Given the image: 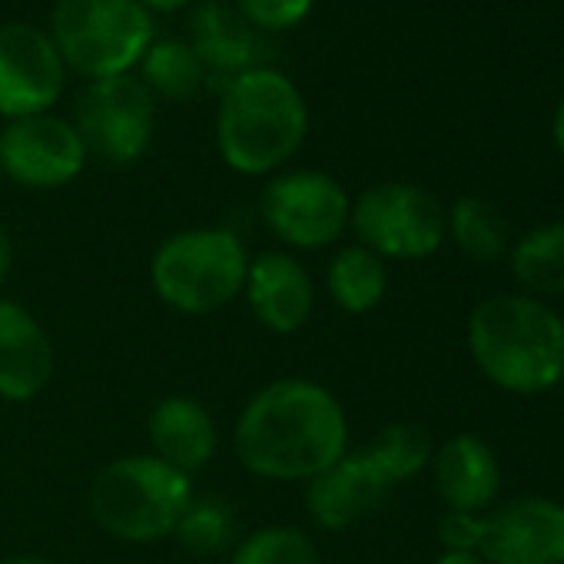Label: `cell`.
I'll use <instances>...</instances> for the list:
<instances>
[{"mask_svg": "<svg viewBox=\"0 0 564 564\" xmlns=\"http://www.w3.org/2000/svg\"><path fill=\"white\" fill-rule=\"evenodd\" d=\"M346 452L349 412L329 386L310 376L259 386L232 422V455L259 481L306 485Z\"/></svg>", "mask_w": 564, "mask_h": 564, "instance_id": "obj_1", "label": "cell"}, {"mask_svg": "<svg viewBox=\"0 0 564 564\" xmlns=\"http://www.w3.org/2000/svg\"><path fill=\"white\" fill-rule=\"evenodd\" d=\"M219 160L239 176H275L310 137V104L300 84L275 67H252L229 77L216 107Z\"/></svg>", "mask_w": 564, "mask_h": 564, "instance_id": "obj_2", "label": "cell"}, {"mask_svg": "<svg viewBox=\"0 0 564 564\" xmlns=\"http://www.w3.org/2000/svg\"><path fill=\"white\" fill-rule=\"evenodd\" d=\"M475 369L501 392L541 395L564 379V319L534 296L498 293L468 316Z\"/></svg>", "mask_w": 564, "mask_h": 564, "instance_id": "obj_3", "label": "cell"}, {"mask_svg": "<svg viewBox=\"0 0 564 564\" xmlns=\"http://www.w3.org/2000/svg\"><path fill=\"white\" fill-rule=\"evenodd\" d=\"M193 498V478L153 452L110 458L87 488L94 524L123 544H156L173 538Z\"/></svg>", "mask_w": 564, "mask_h": 564, "instance_id": "obj_4", "label": "cell"}, {"mask_svg": "<svg viewBox=\"0 0 564 564\" xmlns=\"http://www.w3.org/2000/svg\"><path fill=\"white\" fill-rule=\"evenodd\" d=\"M252 252L229 226L170 232L150 256V290L180 316H213L242 300Z\"/></svg>", "mask_w": 564, "mask_h": 564, "instance_id": "obj_5", "label": "cell"}, {"mask_svg": "<svg viewBox=\"0 0 564 564\" xmlns=\"http://www.w3.org/2000/svg\"><path fill=\"white\" fill-rule=\"evenodd\" d=\"M47 34L67 70L94 84L133 74L156 41V21L140 0H57Z\"/></svg>", "mask_w": 564, "mask_h": 564, "instance_id": "obj_6", "label": "cell"}, {"mask_svg": "<svg viewBox=\"0 0 564 564\" xmlns=\"http://www.w3.org/2000/svg\"><path fill=\"white\" fill-rule=\"evenodd\" d=\"M352 196L326 170L286 166L269 176L259 193L262 226L290 252H319L343 242L349 232Z\"/></svg>", "mask_w": 564, "mask_h": 564, "instance_id": "obj_7", "label": "cell"}, {"mask_svg": "<svg viewBox=\"0 0 564 564\" xmlns=\"http://www.w3.org/2000/svg\"><path fill=\"white\" fill-rule=\"evenodd\" d=\"M349 232L386 262H419L448 239L442 199L419 183H376L352 199Z\"/></svg>", "mask_w": 564, "mask_h": 564, "instance_id": "obj_8", "label": "cell"}, {"mask_svg": "<svg viewBox=\"0 0 564 564\" xmlns=\"http://www.w3.org/2000/svg\"><path fill=\"white\" fill-rule=\"evenodd\" d=\"M74 127L90 160L133 166L156 137V100L137 74L94 80L77 100Z\"/></svg>", "mask_w": 564, "mask_h": 564, "instance_id": "obj_9", "label": "cell"}, {"mask_svg": "<svg viewBox=\"0 0 564 564\" xmlns=\"http://www.w3.org/2000/svg\"><path fill=\"white\" fill-rule=\"evenodd\" d=\"M87 160V147L67 117L37 113L0 127V180L21 189H64L84 176Z\"/></svg>", "mask_w": 564, "mask_h": 564, "instance_id": "obj_10", "label": "cell"}, {"mask_svg": "<svg viewBox=\"0 0 564 564\" xmlns=\"http://www.w3.org/2000/svg\"><path fill=\"white\" fill-rule=\"evenodd\" d=\"M67 64L44 28L0 24V117L51 113L67 87Z\"/></svg>", "mask_w": 564, "mask_h": 564, "instance_id": "obj_11", "label": "cell"}, {"mask_svg": "<svg viewBox=\"0 0 564 564\" xmlns=\"http://www.w3.org/2000/svg\"><path fill=\"white\" fill-rule=\"evenodd\" d=\"M242 303L265 333L296 336L316 316L319 286L310 265L296 252L262 249L249 259Z\"/></svg>", "mask_w": 564, "mask_h": 564, "instance_id": "obj_12", "label": "cell"}, {"mask_svg": "<svg viewBox=\"0 0 564 564\" xmlns=\"http://www.w3.org/2000/svg\"><path fill=\"white\" fill-rule=\"evenodd\" d=\"M485 564H564V505L528 495L481 514Z\"/></svg>", "mask_w": 564, "mask_h": 564, "instance_id": "obj_13", "label": "cell"}, {"mask_svg": "<svg viewBox=\"0 0 564 564\" xmlns=\"http://www.w3.org/2000/svg\"><path fill=\"white\" fill-rule=\"evenodd\" d=\"M57 376V346L37 313L0 296V399L24 405L41 399Z\"/></svg>", "mask_w": 564, "mask_h": 564, "instance_id": "obj_14", "label": "cell"}, {"mask_svg": "<svg viewBox=\"0 0 564 564\" xmlns=\"http://www.w3.org/2000/svg\"><path fill=\"white\" fill-rule=\"evenodd\" d=\"M306 511L319 531H349L389 498V478L372 465L366 448L346 452L336 465L303 485Z\"/></svg>", "mask_w": 564, "mask_h": 564, "instance_id": "obj_15", "label": "cell"}, {"mask_svg": "<svg viewBox=\"0 0 564 564\" xmlns=\"http://www.w3.org/2000/svg\"><path fill=\"white\" fill-rule=\"evenodd\" d=\"M429 471L445 511L485 514L501 491V462L495 448L471 432H458L435 445Z\"/></svg>", "mask_w": 564, "mask_h": 564, "instance_id": "obj_16", "label": "cell"}, {"mask_svg": "<svg viewBox=\"0 0 564 564\" xmlns=\"http://www.w3.org/2000/svg\"><path fill=\"white\" fill-rule=\"evenodd\" d=\"M150 452L183 475L203 471L219 452L216 415L196 395H163L147 419Z\"/></svg>", "mask_w": 564, "mask_h": 564, "instance_id": "obj_17", "label": "cell"}, {"mask_svg": "<svg viewBox=\"0 0 564 564\" xmlns=\"http://www.w3.org/2000/svg\"><path fill=\"white\" fill-rule=\"evenodd\" d=\"M189 44L199 54L206 74H223L226 80L242 70L265 67L262 34L252 24H246L232 4H223V0H206V4L193 11Z\"/></svg>", "mask_w": 564, "mask_h": 564, "instance_id": "obj_18", "label": "cell"}, {"mask_svg": "<svg viewBox=\"0 0 564 564\" xmlns=\"http://www.w3.org/2000/svg\"><path fill=\"white\" fill-rule=\"evenodd\" d=\"M323 290L346 316H369L389 296V262L359 242H346L326 262Z\"/></svg>", "mask_w": 564, "mask_h": 564, "instance_id": "obj_19", "label": "cell"}, {"mask_svg": "<svg viewBox=\"0 0 564 564\" xmlns=\"http://www.w3.org/2000/svg\"><path fill=\"white\" fill-rule=\"evenodd\" d=\"M511 275L534 300H561L564 296V223H544L528 229L508 249Z\"/></svg>", "mask_w": 564, "mask_h": 564, "instance_id": "obj_20", "label": "cell"}, {"mask_svg": "<svg viewBox=\"0 0 564 564\" xmlns=\"http://www.w3.org/2000/svg\"><path fill=\"white\" fill-rule=\"evenodd\" d=\"M137 70H140L137 74L140 84L153 94V100H166V104L196 100L209 80L199 54L183 37H156Z\"/></svg>", "mask_w": 564, "mask_h": 564, "instance_id": "obj_21", "label": "cell"}, {"mask_svg": "<svg viewBox=\"0 0 564 564\" xmlns=\"http://www.w3.org/2000/svg\"><path fill=\"white\" fill-rule=\"evenodd\" d=\"M445 226H448V239L458 246V252L475 262H495V259L508 256V249L514 242L501 206L485 196H475V193L458 196L445 209Z\"/></svg>", "mask_w": 564, "mask_h": 564, "instance_id": "obj_22", "label": "cell"}, {"mask_svg": "<svg viewBox=\"0 0 564 564\" xmlns=\"http://www.w3.org/2000/svg\"><path fill=\"white\" fill-rule=\"evenodd\" d=\"M226 564H323V551L306 528L275 521L242 531Z\"/></svg>", "mask_w": 564, "mask_h": 564, "instance_id": "obj_23", "label": "cell"}, {"mask_svg": "<svg viewBox=\"0 0 564 564\" xmlns=\"http://www.w3.org/2000/svg\"><path fill=\"white\" fill-rule=\"evenodd\" d=\"M366 455L395 488V485L412 481L422 471H429L435 442H432L429 429L419 422H389L372 435V442L366 445Z\"/></svg>", "mask_w": 564, "mask_h": 564, "instance_id": "obj_24", "label": "cell"}, {"mask_svg": "<svg viewBox=\"0 0 564 564\" xmlns=\"http://www.w3.org/2000/svg\"><path fill=\"white\" fill-rule=\"evenodd\" d=\"M239 534L242 531H239V514L232 501L219 495H196L189 508L183 511L173 531V541L196 557H213V554L232 551Z\"/></svg>", "mask_w": 564, "mask_h": 564, "instance_id": "obj_25", "label": "cell"}, {"mask_svg": "<svg viewBox=\"0 0 564 564\" xmlns=\"http://www.w3.org/2000/svg\"><path fill=\"white\" fill-rule=\"evenodd\" d=\"M232 8L259 34H282L300 28L313 14L316 0H232Z\"/></svg>", "mask_w": 564, "mask_h": 564, "instance_id": "obj_26", "label": "cell"}, {"mask_svg": "<svg viewBox=\"0 0 564 564\" xmlns=\"http://www.w3.org/2000/svg\"><path fill=\"white\" fill-rule=\"evenodd\" d=\"M478 538H481V514H468V511H445L438 521V541L442 551H478Z\"/></svg>", "mask_w": 564, "mask_h": 564, "instance_id": "obj_27", "label": "cell"}, {"mask_svg": "<svg viewBox=\"0 0 564 564\" xmlns=\"http://www.w3.org/2000/svg\"><path fill=\"white\" fill-rule=\"evenodd\" d=\"M14 259H18L14 236H11V229L4 223H0V296H4V286H8V279L14 272Z\"/></svg>", "mask_w": 564, "mask_h": 564, "instance_id": "obj_28", "label": "cell"}, {"mask_svg": "<svg viewBox=\"0 0 564 564\" xmlns=\"http://www.w3.org/2000/svg\"><path fill=\"white\" fill-rule=\"evenodd\" d=\"M140 4H143L150 14H176V11L189 8L193 0H140Z\"/></svg>", "mask_w": 564, "mask_h": 564, "instance_id": "obj_29", "label": "cell"}, {"mask_svg": "<svg viewBox=\"0 0 564 564\" xmlns=\"http://www.w3.org/2000/svg\"><path fill=\"white\" fill-rule=\"evenodd\" d=\"M435 564H485V561L471 551H442L435 557Z\"/></svg>", "mask_w": 564, "mask_h": 564, "instance_id": "obj_30", "label": "cell"}, {"mask_svg": "<svg viewBox=\"0 0 564 564\" xmlns=\"http://www.w3.org/2000/svg\"><path fill=\"white\" fill-rule=\"evenodd\" d=\"M551 140H554L557 153L564 156V100L557 104V110H554V117H551Z\"/></svg>", "mask_w": 564, "mask_h": 564, "instance_id": "obj_31", "label": "cell"}, {"mask_svg": "<svg viewBox=\"0 0 564 564\" xmlns=\"http://www.w3.org/2000/svg\"><path fill=\"white\" fill-rule=\"evenodd\" d=\"M0 564H57L54 557L47 554H31V551H21V554H8V557H0Z\"/></svg>", "mask_w": 564, "mask_h": 564, "instance_id": "obj_32", "label": "cell"}]
</instances>
